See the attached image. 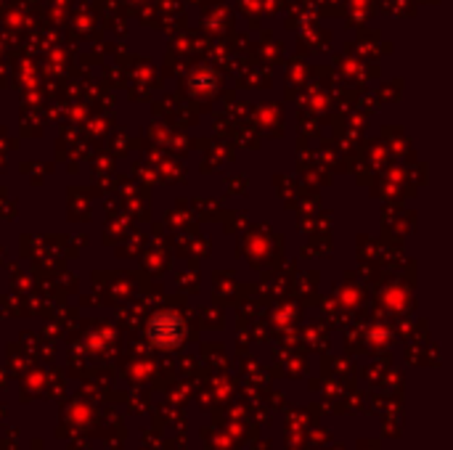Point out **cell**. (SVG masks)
Masks as SVG:
<instances>
[{"instance_id":"1","label":"cell","mask_w":453,"mask_h":450,"mask_svg":"<svg viewBox=\"0 0 453 450\" xmlns=\"http://www.w3.org/2000/svg\"><path fill=\"white\" fill-rule=\"evenodd\" d=\"M183 321L175 313H159L149 321L146 337L159 347H175L183 339Z\"/></svg>"}]
</instances>
